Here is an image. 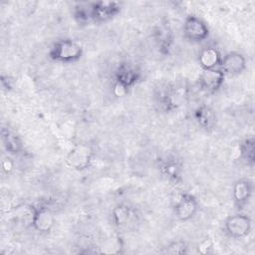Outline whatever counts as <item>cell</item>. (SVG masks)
Returning a JSON list of instances; mask_svg holds the SVG:
<instances>
[{"mask_svg": "<svg viewBox=\"0 0 255 255\" xmlns=\"http://www.w3.org/2000/svg\"><path fill=\"white\" fill-rule=\"evenodd\" d=\"M51 59L62 63H71L79 60L83 55V49L79 43L70 39L56 41L49 52Z\"/></svg>", "mask_w": 255, "mask_h": 255, "instance_id": "6da1fadb", "label": "cell"}, {"mask_svg": "<svg viewBox=\"0 0 255 255\" xmlns=\"http://www.w3.org/2000/svg\"><path fill=\"white\" fill-rule=\"evenodd\" d=\"M252 228L250 217L243 213H237L229 216L224 222L226 234L232 238H243L247 236Z\"/></svg>", "mask_w": 255, "mask_h": 255, "instance_id": "7a4b0ae2", "label": "cell"}, {"mask_svg": "<svg viewBox=\"0 0 255 255\" xmlns=\"http://www.w3.org/2000/svg\"><path fill=\"white\" fill-rule=\"evenodd\" d=\"M93 151L87 144L75 145L67 154L66 162L74 170H84L91 164Z\"/></svg>", "mask_w": 255, "mask_h": 255, "instance_id": "3957f363", "label": "cell"}, {"mask_svg": "<svg viewBox=\"0 0 255 255\" xmlns=\"http://www.w3.org/2000/svg\"><path fill=\"white\" fill-rule=\"evenodd\" d=\"M209 30L207 25L196 16H188L183 24V35L191 42H202L207 39Z\"/></svg>", "mask_w": 255, "mask_h": 255, "instance_id": "277c9868", "label": "cell"}, {"mask_svg": "<svg viewBox=\"0 0 255 255\" xmlns=\"http://www.w3.org/2000/svg\"><path fill=\"white\" fill-rule=\"evenodd\" d=\"M198 208V203L195 197L188 193H183L178 196L174 205V214L180 221H186L193 217Z\"/></svg>", "mask_w": 255, "mask_h": 255, "instance_id": "5b68a950", "label": "cell"}, {"mask_svg": "<svg viewBox=\"0 0 255 255\" xmlns=\"http://www.w3.org/2000/svg\"><path fill=\"white\" fill-rule=\"evenodd\" d=\"M220 70L227 75L236 76L241 74L246 68V59L239 52H229L221 58Z\"/></svg>", "mask_w": 255, "mask_h": 255, "instance_id": "8992f818", "label": "cell"}, {"mask_svg": "<svg viewBox=\"0 0 255 255\" xmlns=\"http://www.w3.org/2000/svg\"><path fill=\"white\" fill-rule=\"evenodd\" d=\"M224 73L220 69L203 70L199 77V85L209 94L216 93L224 82Z\"/></svg>", "mask_w": 255, "mask_h": 255, "instance_id": "52a82bcc", "label": "cell"}, {"mask_svg": "<svg viewBox=\"0 0 255 255\" xmlns=\"http://www.w3.org/2000/svg\"><path fill=\"white\" fill-rule=\"evenodd\" d=\"M121 10V5L118 2L101 1L92 3L93 21L106 22L115 17Z\"/></svg>", "mask_w": 255, "mask_h": 255, "instance_id": "ba28073f", "label": "cell"}, {"mask_svg": "<svg viewBox=\"0 0 255 255\" xmlns=\"http://www.w3.org/2000/svg\"><path fill=\"white\" fill-rule=\"evenodd\" d=\"M55 224V216L53 212L45 206L35 208L32 221V227L38 232H49Z\"/></svg>", "mask_w": 255, "mask_h": 255, "instance_id": "9c48e42d", "label": "cell"}, {"mask_svg": "<svg viewBox=\"0 0 255 255\" xmlns=\"http://www.w3.org/2000/svg\"><path fill=\"white\" fill-rule=\"evenodd\" d=\"M221 54L219 50L213 46L203 48L198 55V63L203 70H212L220 66Z\"/></svg>", "mask_w": 255, "mask_h": 255, "instance_id": "30bf717a", "label": "cell"}, {"mask_svg": "<svg viewBox=\"0 0 255 255\" xmlns=\"http://www.w3.org/2000/svg\"><path fill=\"white\" fill-rule=\"evenodd\" d=\"M253 191V185L252 182L248 179H239L237 180L232 189L233 194V200L236 206L242 207L244 206L248 200L250 199Z\"/></svg>", "mask_w": 255, "mask_h": 255, "instance_id": "8fae6325", "label": "cell"}, {"mask_svg": "<svg viewBox=\"0 0 255 255\" xmlns=\"http://www.w3.org/2000/svg\"><path fill=\"white\" fill-rule=\"evenodd\" d=\"M195 119L198 125L205 130L212 129L216 124L215 113L207 106H201L195 111Z\"/></svg>", "mask_w": 255, "mask_h": 255, "instance_id": "7c38bea8", "label": "cell"}, {"mask_svg": "<svg viewBox=\"0 0 255 255\" xmlns=\"http://www.w3.org/2000/svg\"><path fill=\"white\" fill-rule=\"evenodd\" d=\"M137 79H138V72L136 71L135 67L131 66L130 64L122 65L117 72L116 81L124 84L128 89L136 82Z\"/></svg>", "mask_w": 255, "mask_h": 255, "instance_id": "4fadbf2b", "label": "cell"}, {"mask_svg": "<svg viewBox=\"0 0 255 255\" xmlns=\"http://www.w3.org/2000/svg\"><path fill=\"white\" fill-rule=\"evenodd\" d=\"M132 217V210L125 204H119L116 207H114L112 211V218L114 223L119 226L123 227L128 225V223H130Z\"/></svg>", "mask_w": 255, "mask_h": 255, "instance_id": "5bb4252c", "label": "cell"}, {"mask_svg": "<svg viewBox=\"0 0 255 255\" xmlns=\"http://www.w3.org/2000/svg\"><path fill=\"white\" fill-rule=\"evenodd\" d=\"M241 148V158H243L247 163H253L254 162V138L249 137L246 138L243 143L240 144Z\"/></svg>", "mask_w": 255, "mask_h": 255, "instance_id": "9a60e30c", "label": "cell"}, {"mask_svg": "<svg viewBox=\"0 0 255 255\" xmlns=\"http://www.w3.org/2000/svg\"><path fill=\"white\" fill-rule=\"evenodd\" d=\"M4 144L11 153H17L20 149V142L18 141L16 135L11 134L9 131H7V134H3Z\"/></svg>", "mask_w": 255, "mask_h": 255, "instance_id": "2e32d148", "label": "cell"}, {"mask_svg": "<svg viewBox=\"0 0 255 255\" xmlns=\"http://www.w3.org/2000/svg\"><path fill=\"white\" fill-rule=\"evenodd\" d=\"M163 171L164 173L169 177V178H172V179H176L179 177V174H180V167L179 165L176 163V162H173V161H169V162H166L163 166Z\"/></svg>", "mask_w": 255, "mask_h": 255, "instance_id": "e0dca14e", "label": "cell"}, {"mask_svg": "<svg viewBox=\"0 0 255 255\" xmlns=\"http://www.w3.org/2000/svg\"><path fill=\"white\" fill-rule=\"evenodd\" d=\"M165 253H168V254H183V253H186L185 244L180 242V241L173 242L168 247H166Z\"/></svg>", "mask_w": 255, "mask_h": 255, "instance_id": "ac0fdd59", "label": "cell"}, {"mask_svg": "<svg viewBox=\"0 0 255 255\" xmlns=\"http://www.w3.org/2000/svg\"><path fill=\"white\" fill-rule=\"evenodd\" d=\"M128 92V88L125 86L124 84L115 81V84L113 86V93L116 97H124Z\"/></svg>", "mask_w": 255, "mask_h": 255, "instance_id": "d6986e66", "label": "cell"}, {"mask_svg": "<svg viewBox=\"0 0 255 255\" xmlns=\"http://www.w3.org/2000/svg\"><path fill=\"white\" fill-rule=\"evenodd\" d=\"M213 249V243L210 239H205L197 247V250L201 254H209Z\"/></svg>", "mask_w": 255, "mask_h": 255, "instance_id": "ffe728a7", "label": "cell"}, {"mask_svg": "<svg viewBox=\"0 0 255 255\" xmlns=\"http://www.w3.org/2000/svg\"><path fill=\"white\" fill-rule=\"evenodd\" d=\"M13 167H14V163H13V161L10 158H4L2 160V169L5 172L9 173L10 171H12Z\"/></svg>", "mask_w": 255, "mask_h": 255, "instance_id": "44dd1931", "label": "cell"}]
</instances>
